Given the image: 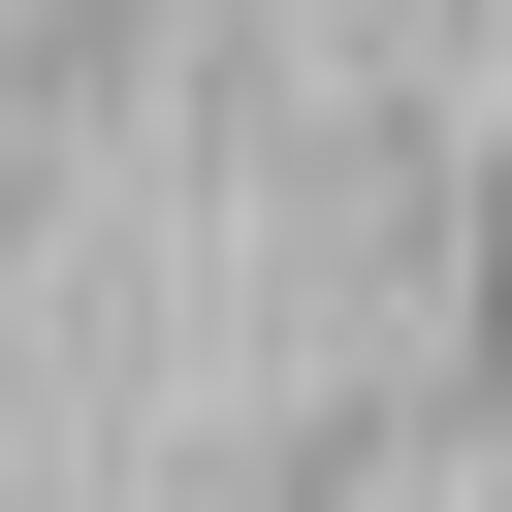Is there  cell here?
<instances>
[{
    "label": "cell",
    "mask_w": 512,
    "mask_h": 512,
    "mask_svg": "<svg viewBox=\"0 0 512 512\" xmlns=\"http://www.w3.org/2000/svg\"><path fill=\"white\" fill-rule=\"evenodd\" d=\"M480 352H512V160H480Z\"/></svg>",
    "instance_id": "obj_1"
}]
</instances>
